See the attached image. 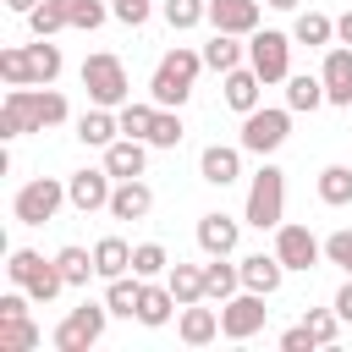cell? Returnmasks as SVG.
<instances>
[{
	"mask_svg": "<svg viewBox=\"0 0 352 352\" xmlns=\"http://www.w3.org/2000/svg\"><path fill=\"white\" fill-rule=\"evenodd\" d=\"M148 209H154V187H148L143 176L116 182V192H110V214H116V220H148Z\"/></svg>",
	"mask_w": 352,
	"mask_h": 352,
	"instance_id": "44dd1931",
	"label": "cell"
},
{
	"mask_svg": "<svg viewBox=\"0 0 352 352\" xmlns=\"http://www.w3.org/2000/svg\"><path fill=\"white\" fill-rule=\"evenodd\" d=\"M176 336H182L187 346H209V341L220 336V308H204V302H187V308L176 314Z\"/></svg>",
	"mask_w": 352,
	"mask_h": 352,
	"instance_id": "7402d4cb",
	"label": "cell"
},
{
	"mask_svg": "<svg viewBox=\"0 0 352 352\" xmlns=\"http://www.w3.org/2000/svg\"><path fill=\"white\" fill-rule=\"evenodd\" d=\"M60 44H50V38H33V44H11V50H0V77H6V88H50L55 77H60Z\"/></svg>",
	"mask_w": 352,
	"mask_h": 352,
	"instance_id": "7a4b0ae2",
	"label": "cell"
},
{
	"mask_svg": "<svg viewBox=\"0 0 352 352\" xmlns=\"http://www.w3.org/2000/svg\"><path fill=\"white\" fill-rule=\"evenodd\" d=\"M226 104H231L236 116L258 110V104H264V77H258L253 66H236V72H226Z\"/></svg>",
	"mask_w": 352,
	"mask_h": 352,
	"instance_id": "603a6c76",
	"label": "cell"
},
{
	"mask_svg": "<svg viewBox=\"0 0 352 352\" xmlns=\"http://www.w3.org/2000/svg\"><path fill=\"white\" fill-rule=\"evenodd\" d=\"M258 16H264V0H209V28L214 33H258Z\"/></svg>",
	"mask_w": 352,
	"mask_h": 352,
	"instance_id": "9a60e30c",
	"label": "cell"
},
{
	"mask_svg": "<svg viewBox=\"0 0 352 352\" xmlns=\"http://www.w3.org/2000/svg\"><path fill=\"white\" fill-rule=\"evenodd\" d=\"M236 264H242V286H248V292H264V297H275L280 280L292 275V270L275 258V248H270V253H248V258H236Z\"/></svg>",
	"mask_w": 352,
	"mask_h": 352,
	"instance_id": "ac0fdd59",
	"label": "cell"
},
{
	"mask_svg": "<svg viewBox=\"0 0 352 352\" xmlns=\"http://www.w3.org/2000/svg\"><path fill=\"white\" fill-rule=\"evenodd\" d=\"M60 204H66V182L60 176H33V182L16 187L11 214H16V226H44V220L60 214Z\"/></svg>",
	"mask_w": 352,
	"mask_h": 352,
	"instance_id": "30bf717a",
	"label": "cell"
},
{
	"mask_svg": "<svg viewBox=\"0 0 352 352\" xmlns=\"http://www.w3.org/2000/svg\"><path fill=\"white\" fill-rule=\"evenodd\" d=\"M55 264H60L66 286H88V275H99V270H94V248H77V242H66V248L55 253Z\"/></svg>",
	"mask_w": 352,
	"mask_h": 352,
	"instance_id": "e575fe53",
	"label": "cell"
},
{
	"mask_svg": "<svg viewBox=\"0 0 352 352\" xmlns=\"http://www.w3.org/2000/svg\"><path fill=\"white\" fill-rule=\"evenodd\" d=\"M319 204H330V209L352 204V165H324L319 170Z\"/></svg>",
	"mask_w": 352,
	"mask_h": 352,
	"instance_id": "1f68e13d",
	"label": "cell"
},
{
	"mask_svg": "<svg viewBox=\"0 0 352 352\" xmlns=\"http://www.w3.org/2000/svg\"><path fill=\"white\" fill-rule=\"evenodd\" d=\"M116 314H110V302H82V308H72L60 324H55V352H88V346H99L104 341V324H110Z\"/></svg>",
	"mask_w": 352,
	"mask_h": 352,
	"instance_id": "ba28073f",
	"label": "cell"
},
{
	"mask_svg": "<svg viewBox=\"0 0 352 352\" xmlns=\"http://www.w3.org/2000/svg\"><path fill=\"white\" fill-rule=\"evenodd\" d=\"M319 341H314V330L308 324H292V330H280V352H314Z\"/></svg>",
	"mask_w": 352,
	"mask_h": 352,
	"instance_id": "ee69618b",
	"label": "cell"
},
{
	"mask_svg": "<svg viewBox=\"0 0 352 352\" xmlns=\"http://www.w3.org/2000/svg\"><path fill=\"white\" fill-rule=\"evenodd\" d=\"M6 275H11V286H22L33 302H55V297L66 292L60 264H55V258H44V253H33V248H11Z\"/></svg>",
	"mask_w": 352,
	"mask_h": 352,
	"instance_id": "8992f818",
	"label": "cell"
},
{
	"mask_svg": "<svg viewBox=\"0 0 352 352\" xmlns=\"http://www.w3.org/2000/svg\"><path fill=\"white\" fill-rule=\"evenodd\" d=\"M275 258H280L286 270L308 275V270L324 258V242H319L308 226H292V220H280V226H275Z\"/></svg>",
	"mask_w": 352,
	"mask_h": 352,
	"instance_id": "7c38bea8",
	"label": "cell"
},
{
	"mask_svg": "<svg viewBox=\"0 0 352 352\" xmlns=\"http://www.w3.org/2000/svg\"><path fill=\"white\" fill-rule=\"evenodd\" d=\"M72 116L60 88H6L0 99V138H22V132H50Z\"/></svg>",
	"mask_w": 352,
	"mask_h": 352,
	"instance_id": "6da1fadb",
	"label": "cell"
},
{
	"mask_svg": "<svg viewBox=\"0 0 352 352\" xmlns=\"http://www.w3.org/2000/svg\"><path fill=\"white\" fill-rule=\"evenodd\" d=\"M236 292H242V264L209 258V264H204V297H209V302H226V297H236Z\"/></svg>",
	"mask_w": 352,
	"mask_h": 352,
	"instance_id": "4316f807",
	"label": "cell"
},
{
	"mask_svg": "<svg viewBox=\"0 0 352 352\" xmlns=\"http://www.w3.org/2000/svg\"><path fill=\"white\" fill-rule=\"evenodd\" d=\"M198 72H204V50H187V44L165 50L160 66H154V77H148V99H154L160 110H182V104L192 99Z\"/></svg>",
	"mask_w": 352,
	"mask_h": 352,
	"instance_id": "3957f363",
	"label": "cell"
},
{
	"mask_svg": "<svg viewBox=\"0 0 352 352\" xmlns=\"http://www.w3.org/2000/svg\"><path fill=\"white\" fill-rule=\"evenodd\" d=\"M319 77H324V99L341 104V110H352V44H330Z\"/></svg>",
	"mask_w": 352,
	"mask_h": 352,
	"instance_id": "e0dca14e",
	"label": "cell"
},
{
	"mask_svg": "<svg viewBox=\"0 0 352 352\" xmlns=\"http://www.w3.org/2000/svg\"><path fill=\"white\" fill-rule=\"evenodd\" d=\"M66 11H72V28H82V33H94V28L110 22V6L104 0H66Z\"/></svg>",
	"mask_w": 352,
	"mask_h": 352,
	"instance_id": "ab89813d",
	"label": "cell"
},
{
	"mask_svg": "<svg viewBox=\"0 0 352 352\" xmlns=\"http://www.w3.org/2000/svg\"><path fill=\"white\" fill-rule=\"evenodd\" d=\"M242 220L258 226V231H275L286 220V170L280 165H258L253 182H248V204H242Z\"/></svg>",
	"mask_w": 352,
	"mask_h": 352,
	"instance_id": "277c9868",
	"label": "cell"
},
{
	"mask_svg": "<svg viewBox=\"0 0 352 352\" xmlns=\"http://www.w3.org/2000/svg\"><path fill=\"white\" fill-rule=\"evenodd\" d=\"M286 104H292V116H297V110L314 116L319 104H330V99H324V77H314V72H292V77H286Z\"/></svg>",
	"mask_w": 352,
	"mask_h": 352,
	"instance_id": "f1b7e54d",
	"label": "cell"
},
{
	"mask_svg": "<svg viewBox=\"0 0 352 352\" xmlns=\"http://www.w3.org/2000/svg\"><path fill=\"white\" fill-rule=\"evenodd\" d=\"M160 16L170 33H187V28L209 22V0H160Z\"/></svg>",
	"mask_w": 352,
	"mask_h": 352,
	"instance_id": "d6a6232c",
	"label": "cell"
},
{
	"mask_svg": "<svg viewBox=\"0 0 352 352\" xmlns=\"http://www.w3.org/2000/svg\"><path fill=\"white\" fill-rule=\"evenodd\" d=\"M104 302L116 319H138V302H143V275H116L104 280Z\"/></svg>",
	"mask_w": 352,
	"mask_h": 352,
	"instance_id": "f546056e",
	"label": "cell"
},
{
	"mask_svg": "<svg viewBox=\"0 0 352 352\" xmlns=\"http://www.w3.org/2000/svg\"><path fill=\"white\" fill-rule=\"evenodd\" d=\"M104 170H110L116 182L143 176V170H148V143H143V138H116V143L104 148Z\"/></svg>",
	"mask_w": 352,
	"mask_h": 352,
	"instance_id": "d6986e66",
	"label": "cell"
},
{
	"mask_svg": "<svg viewBox=\"0 0 352 352\" xmlns=\"http://www.w3.org/2000/svg\"><path fill=\"white\" fill-rule=\"evenodd\" d=\"M44 336H38V324L22 314V319H0V352H33Z\"/></svg>",
	"mask_w": 352,
	"mask_h": 352,
	"instance_id": "d590c367",
	"label": "cell"
},
{
	"mask_svg": "<svg viewBox=\"0 0 352 352\" xmlns=\"http://www.w3.org/2000/svg\"><path fill=\"white\" fill-rule=\"evenodd\" d=\"M302 324L314 330V341H319V346H330V341L341 336V314H336V308H308V314H302Z\"/></svg>",
	"mask_w": 352,
	"mask_h": 352,
	"instance_id": "60d3db41",
	"label": "cell"
},
{
	"mask_svg": "<svg viewBox=\"0 0 352 352\" xmlns=\"http://www.w3.org/2000/svg\"><path fill=\"white\" fill-rule=\"evenodd\" d=\"M28 302H33V297H28L22 286H11V292L0 297V319H22V314H28Z\"/></svg>",
	"mask_w": 352,
	"mask_h": 352,
	"instance_id": "f6af8a7d",
	"label": "cell"
},
{
	"mask_svg": "<svg viewBox=\"0 0 352 352\" xmlns=\"http://www.w3.org/2000/svg\"><path fill=\"white\" fill-rule=\"evenodd\" d=\"M242 143H209L204 154H198V176L209 182V187H231V182H242Z\"/></svg>",
	"mask_w": 352,
	"mask_h": 352,
	"instance_id": "2e32d148",
	"label": "cell"
},
{
	"mask_svg": "<svg viewBox=\"0 0 352 352\" xmlns=\"http://www.w3.org/2000/svg\"><path fill=\"white\" fill-rule=\"evenodd\" d=\"M110 192H116V176L99 165H82V170H72L66 176V204L77 209V214H94V209H110Z\"/></svg>",
	"mask_w": 352,
	"mask_h": 352,
	"instance_id": "4fadbf2b",
	"label": "cell"
},
{
	"mask_svg": "<svg viewBox=\"0 0 352 352\" xmlns=\"http://www.w3.org/2000/svg\"><path fill=\"white\" fill-rule=\"evenodd\" d=\"M182 138H187L182 110H160V116H154V126H148V148H176Z\"/></svg>",
	"mask_w": 352,
	"mask_h": 352,
	"instance_id": "f35d334b",
	"label": "cell"
},
{
	"mask_svg": "<svg viewBox=\"0 0 352 352\" xmlns=\"http://www.w3.org/2000/svg\"><path fill=\"white\" fill-rule=\"evenodd\" d=\"M116 138H121V116H116V110L94 104V110L77 116V143H82V148H110Z\"/></svg>",
	"mask_w": 352,
	"mask_h": 352,
	"instance_id": "ffe728a7",
	"label": "cell"
},
{
	"mask_svg": "<svg viewBox=\"0 0 352 352\" xmlns=\"http://www.w3.org/2000/svg\"><path fill=\"white\" fill-rule=\"evenodd\" d=\"M336 44H352V6L336 16Z\"/></svg>",
	"mask_w": 352,
	"mask_h": 352,
	"instance_id": "7dc6e473",
	"label": "cell"
},
{
	"mask_svg": "<svg viewBox=\"0 0 352 352\" xmlns=\"http://www.w3.org/2000/svg\"><path fill=\"white\" fill-rule=\"evenodd\" d=\"M336 314H341V324H352V275L341 280V292H336V302H330Z\"/></svg>",
	"mask_w": 352,
	"mask_h": 352,
	"instance_id": "bcb514c9",
	"label": "cell"
},
{
	"mask_svg": "<svg viewBox=\"0 0 352 352\" xmlns=\"http://www.w3.org/2000/svg\"><path fill=\"white\" fill-rule=\"evenodd\" d=\"M94 270H99V280L132 275V242L126 236H99L94 242Z\"/></svg>",
	"mask_w": 352,
	"mask_h": 352,
	"instance_id": "d4e9b609",
	"label": "cell"
},
{
	"mask_svg": "<svg viewBox=\"0 0 352 352\" xmlns=\"http://www.w3.org/2000/svg\"><path fill=\"white\" fill-rule=\"evenodd\" d=\"M110 16H116L121 28H143V22L154 16V0H110Z\"/></svg>",
	"mask_w": 352,
	"mask_h": 352,
	"instance_id": "b9f144b4",
	"label": "cell"
},
{
	"mask_svg": "<svg viewBox=\"0 0 352 352\" xmlns=\"http://www.w3.org/2000/svg\"><path fill=\"white\" fill-rule=\"evenodd\" d=\"M292 44H297V38L280 33V28H258V33H248V66L264 77V88L292 77Z\"/></svg>",
	"mask_w": 352,
	"mask_h": 352,
	"instance_id": "9c48e42d",
	"label": "cell"
},
{
	"mask_svg": "<svg viewBox=\"0 0 352 352\" xmlns=\"http://www.w3.org/2000/svg\"><path fill=\"white\" fill-rule=\"evenodd\" d=\"M116 116H121V138H143V143H148V126H154L160 104H154V99H126Z\"/></svg>",
	"mask_w": 352,
	"mask_h": 352,
	"instance_id": "836d02e7",
	"label": "cell"
},
{
	"mask_svg": "<svg viewBox=\"0 0 352 352\" xmlns=\"http://www.w3.org/2000/svg\"><path fill=\"white\" fill-rule=\"evenodd\" d=\"M286 138H292V104H258V110L242 116V138H236V143H242L248 154L270 160Z\"/></svg>",
	"mask_w": 352,
	"mask_h": 352,
	"instance_id": "52a82bcc",
	"label": "cell"
},
{
	"mask_svg": "<svg viewBox=\"0 0 352 352\" xmlns=\"http://www.w3.org/2000/svg\"><path fill=\"white\" fill-rule=\"evenodd\" d=\"M292 38L308 44V50H330V44H336V16H324V11H297Z\"/></svg>",
	"mask_w": 352,
	"mask_h": 352,
	"instance_id": "83f0119b",
	"label": "cell"
},
{
	"mask_svg": "<svg viewBox=\"0 0 352 352\" xmlns=\"http://www.w3.org/2000/svg\"><path fill=\"white\" fill-rule=\"evenodd\" d=\"M165 270H170V253H165L160 242H138V248H132V275H143V280H165Z\"/></svg>",
	"mask_w": 352,
	"mask_h": 352,
	"instance_id": "8d00e7d4",
	"label": "cell"
},
{
	"mask_svg": "<svg viewBox=\"0 0 352 352\" xmlns=\"http://www.w3.org/2000/svg\"><path fill=\"white\" fill-rule=\"evenodd\" d=\"M28 28H33V38H55L60 28H72V11H66V0H44V6L28 16Z\"/></svg>",
	"mask_w": 352,
	"mask_h": 352,
	"instance_id": "74e56055",
	"label": "cell"
},
{
	"mask_svg": "<svg viewBox=\"0 0 352 352\" xmlns=\"http://www.w3.org/2000/svg\"><path fill=\"white\" fill-rule=\"evenodd\" d=\"M6 6H11V11H16V16H33V11H38V6H44V0H6Z\"/></svg>",
	"mask_w": 352,
	"mask_h": 352,
	"instance_id": "c3c4849f",
	"label": "cell"
},
{
	"mask_svg": "<svg viewBox=\"0 0 352 352\" xmlns=\"http://www.w3.org/2000/svg\"><path fill=\"white\" fill-rule=\"evenodd\" d=\"M204 66L226 77V72H236V66H248V44H242L236 33H214V38L204 44Z\"/></svg>",
	"mask_w": 352,
	"mask_h": 352,
	"instance_id": "484cf974",
	"label": "cell"
},
{
	"mask_svg": "<svg viewBox=\"0 0 352 352\" xmlns=\"http://www.w3.org/2000/svg\"><path fill=\"white\" fill-rule=\"evenodd\" d=\"M176 292L165 286V280H143V302H138V324H148V330H160V324H170L176 319Z\"/></svg>",
	"mask_w": 352,
	"mask_h": 352,
	"instance_id": "cb8c5ba5",
	"label": "cell"
},
{
	"mask_svg": "<svg viewBox=\"0 0 352 352\" xmlns=\"http://www.w3.org/2000/svg\"><path fill=\"white\" fill-rule=\"evenodd\" d=\"M82 88H88V104H104V110H121L126 99H132V77H126V66H121V55H110V50H94L88 60H82Z\"/></svg>",
	"mask_w": 352,
	"mask_h": 352,
	"instance_id": "5b68a950",
	"label": "cell"
},
{
	"mask_svg": "<svg viewBox=\"0 0 352 352\" xmlns=\"http://www.w3.org/2000/svg\"><path fill=\"white\" fill-rule=\"evenodd\" d=\"M270 11H297V0H264Z\"/></svg>",
	"mask_w": 352,
	"mask_h": 352,
	"instance_id": "681fc988",
	"label": "cell"
},
{
	"mask_svg": "<svg viewBox=\"0 0 352 352\" xmlns=\"http://www.w3.org/2000/svg\"><path fill=\"white\" fill-rule=\"evenodd\" d=\"M324 258H330L341 275H352V231H330V236H324Z\"/></svg>",
	"mask_w": 352,
	"mask_h": 352,
	"instance_id": "7bdbcfd3",
	"label": "cell"
},
{
	"mask_svg": "<svg viewBox=\"0 0 352 352\" xmlns=\"http://www.w3.org/2000/svg\"><path fill=\"white\" fill-rule=\"evenodd\" d=\"M165 286L176 292L182 308H187V302H209V297H204V264H182V258H176V264L165 270Z\"/></svg>",
	"mask_w": 352,
	"mask_h": 352,
	"instance_id": "4dcf8cb0",
	"label": "cell"
},
{
	"mask_svg": "<svg viewBox=\"0 0 352 352\" xmlns=\"http://www.w3.org/2000/svg\"><path fill=\"white\" fill-rule=\"evenodd\" d=\"M242 226L248 220H231L226 209H209V214H198V248H204V258H231L236 253V242H242Z\"/></svg>",
	"mask_w": 352,
	"mask_h": 352,
	"instance_id": "5bb4252c",
	"label": "cell"
},
{
	"mask_svg": "<svg viewBox=\"0 0 352 352\" xmlns=\"http://www.w3.org/2000/svg\"><path fill=\"white\" fill-rule=\"evenodd\" d=\"M264 319H270V308H264V292H236V297H226L220 302V336L226 341H253L258 330H264Z\"/></svg>",
	"mask_w": 352,
	"mask_h": 352,
	"instance_id": "8fae6325",
	"label": "cell"
}]
</instances>
